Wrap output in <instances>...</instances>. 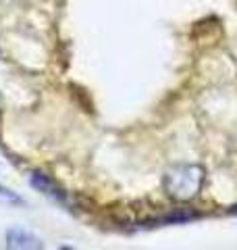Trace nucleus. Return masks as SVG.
I'll use <instances>...</instances> for the list:
<instances>
[{
	"label": "nucleus",
	"mask_w": 237,
	"mask_h": 250,
	"mask_svg": "<svg viewBox=\"0 0 237 250\" xmlns=\"http://www.w3.org/2000/svg\"><path fill=\"white\" fill-rule=\"evenodd\" d=\"M6 248H15V250H40L44 248L42 240L36 238L31 231L23 229V228H11L6 231Z\"/></svg>",
	"instance_id": "nucleus-2"
},
{
	"label": "nucleus",
	"mask_w": 237,
	"mask_h": 250,
	"mask_svg": "<svg viewBox=\"0 0 237 250\" xmlns=\"http://www.w3.org/2000/svg\"><path fill=\"white\" fill-rule=\"evenodd\" d=\"M0 198H6V200H13V202H21V198L17 194H13L11 190H6V188L0 186Z\"/></svg>",
	"instance_id": "nucleus-4"
},
{
	"label": "nucleus",
	"mask_w": 237,
	"mask_h": 250,
	"mask_svg": "<svg viewBox=\"0 0 237 250\" xmlns=\"http://www.w3.org/2000/svg\"><path fill=\"white\" fill-rule=\"evenodd\" d=\"M31 186L38 188L40 192H44V194H48V196H52L54 200L65 202V194H62V190H59L57 184H54L46 173H38V171H36V173H31Z\"/></svg>",
	"instance_id": "nucleus-3"
},
{
	"label": "nucleus",
	"mask_w": 237,
	"mask_h": 250,
	"mask_svg": "<svg viewBox=\"0 0 237 250\" xmlns=\"http://www.w3.org/2000/svg\"><path fill=\"white\" fill-rule=\"evenodd\" d=\"M204 179H206V169L198 163H177L164 171L162 188L167 196L177 202H189L200 194Z\"/></svg>",
	"instance_id": "nucleus-1"
},
{
	"label": "nucleus",
	"mask_w": 237,
	"mask_h": 250,
	"mask_svg": "<svg viewBox=\"0 0 237 250\" xmlns=\"http://www.w3.org/2000/svg\"><path fill=\"white\" fill-rule=\"evenodd\" d=\"M229 213H233V215H237V205H235V207H233L231 210H229Z\"/></svg>",
	"instance_id": "nucleus-5"
}]
</instances>
